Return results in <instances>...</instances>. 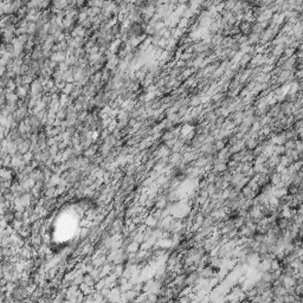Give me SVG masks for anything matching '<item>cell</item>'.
<instances>
[{"label": "cell", "mask_w": 303, "mask_h": 303, "mask_svg": "<svg viewBox=\"0 0 303 303\" xmlns=\"http://www.w3.org/2000/svg\"><path fill=\"white\" fill-rule=\"evenodd\" d=\"M241 28L243 30V31H248V30L250 28V24L248 23V21H241Z\"/></svg>", "instance_id": "6da1fadb"}, {"label": "cell", "mask_w": 303, "mask_h": 303, "mask_svg": "<svg viewBox=\"0 0 303 303\" xmlns=\"http://www.w3.org/2000/svg\"><path fill=\"white\" fill-rule=\"evenodd\" d=\"M180 1H185V0H180Z\"/></svg>", "instance_id": "7a4b0ae2"}]
</instances>
